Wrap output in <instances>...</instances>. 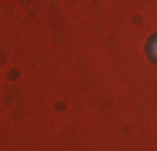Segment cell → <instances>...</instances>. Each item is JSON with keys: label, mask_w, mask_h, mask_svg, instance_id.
I'll use <instances>...</instances> for the list:
<instances>
[{"label": "cell", "mask_w": 157, "mask_h": 151, "mask_svg": "<svg viewBox=\"0 0 157 151\" xmlns=\"http://www.w3.org/2000/svg\"><path fill=\"white\" fill-rule=\"evenodd\" d=\"M147 54L157 60V37H151V44H147Z\"/></svg>", "instance_id": "obj_1"}]
</instances>
